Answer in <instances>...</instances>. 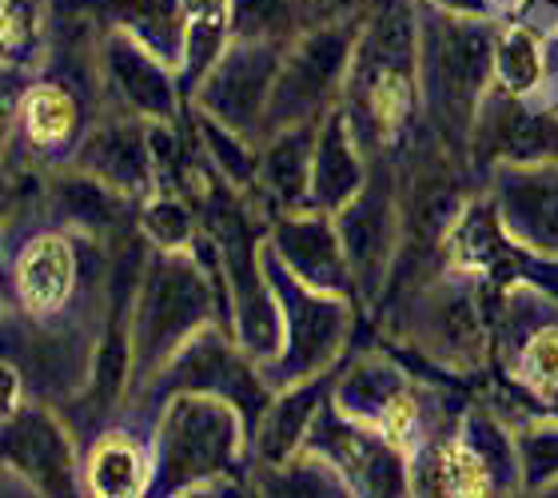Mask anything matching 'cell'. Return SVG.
<instances>
[{"label": "cell", "instance_id": "cell-3", "mask_svg": "<svg viewBox=\"0 0 558 498\" xmlns=\"http://www.w3.org/2000/svg\"><path fill=\"white\" fill-rule=\"evenodd\" d=\"M211 324V267H199L192 252H160L132 307V391H148L187 339H196Z\"/></svg>", "mask_w": 558, "mask_h": 498}, {"label": "cell", "instance_id": "cell-25", "mask_svg": "<svg viewBox=\"0 0 558 498\" xmlns=\"http://www.w3.org/2000/svg\"><path fill=\"white\" fill-rule=\"evenodd\" d=\"M84 4L105 12L112 28H124L129 36H136L140 45L151 48L180 76V57H184L180 0H84Z\"/></svg>", "mask_w": 558, "mask_h": 498}, {"label": "cell", "instance_id": "cell-26", "mask_svg": "<svg viewBox=\"0 0 558 498\" xmlns=\"http://www.w3.org/2000/svg\"><path fill=\"white\" fill-rule=\"evenodd\" d=\"M52 204L76 235H108L124 223L129 196H120L117 187H108L105 180L72 163L69 172L52 180Z\"/></svg>", "mask_w": 558, "mask_h": 498}, {"label": "cell", "instance_id": "cell-31", "mask_svg": "<svg viewBox=\"0 0 558 498\" xmlns=\"http://www.w3.org/2000/svg\"><path fill=\"white\" fill-rule=\"evenodd\" d=\"M45 45V0H4V60L28 64Z\"/></svg>", "mask_w": 558, "mask_h": 498}, {"label": "cell", "instance_id": "cell-4", "mask_svg": "<svg viewBox=\"0 0 558 498\" xmlns=\"http://www.w3.org/2000/svg\"><path fill=\"white\" fill-rule=\"evenodd\" d=\"M244 454V411L208 391H175L151 442V487L160 495H196L204 483H220Z\"/></svg>", "mask_w": 558, "mask_h": 498}, {"label": "cell", "instance_id": "cell-19", "mask_svg": "<svg viewBox=\"0 0 558 498\" xmlns=\"http://www.w3.org/2000/svg\"><path fill=\"white\" fill-rule=\"evenodd\" d=\"M84 108L64 81H33L16 100V132L33 156H69L81 144Z\"/></svg>", "mask_w": 558, "mask_h": 498}, {"label": "cell", "instance_id": "cell-24", "mask_svg": "<svg viewBox=\"0 0 558 498\" xmlns=\"http://www.w3.org/2000/svg\"><path fill=\"white\" fill-rule=\"evenodd\" d=\"M550 76V33L538 24L511 21L495 36V88L519 100L543 93Z\"/></svg>", "mask_w": 558, "mask_h": 498}, {"label": "cell", "instance_id": "cell-10", "mask_svg": "<svg viewBox=\"0 0 558 498\" xmlns=\"http://www.w3.org/2000/svg\"><path fill=\"white\" fill-rule=\"evenodd\" d=\"M339 235H343V252H348L351 279L355 291H363L367 300L379 295L387 271L396 267V252L403 244V211H399V192L396 175L379 168L363 192L351 204L336 211Z\"/></svg>", "mask_w": 558, "mask_h": 498}, {"label": "cell", "instance_id": "cell-16", "mask_svg": "<svg viewBox=\"0 0 558 498\" xmlns=\"http://www.w3.org/2000/svg\"><path fill=\"white\" fill-rule=\"evenodd\" d=\"M268 244L283 259V267H288L291 276L303 279L307 288L339 291V295H348L355 288L348 252H343V235H339V223L331 211H319V208L283 211L271 223Z\"/></svg>", "mask_w": 558, "mask_h": 498}, {"label": "cell", "instance_id": "cell-11", "mask_svg": "<svg viewBox=\"0 0 558 498\" xmlns=\"http://www.w3.org/2000/svg\"><path fill=\"white\" fill-rule=\"evenodd\" d=\"M81 291V255L69 232L48 228L28 235L9 264V307L33 324H52Z\"/></svg>", "mask_w": 558, "mask_h": 498}, {"label": "cell", "instance_id": "cell-1", "mask_svg": "<svg viewBox=\"0 0 558 498\" xmlns=\"http://www.w3.org/2000/svg\"><path fill=\"white\" fill-rule=\"evenodd\" d=\"M418 21L415 0H375L363 16V33L343 88V117L363 151L396 148L423 100L418 88Z\"/></svg>", "mask_w": 558, "mask_h": 498}, {"label": "cell", "instance_id": "cell-8", "mask_svg": "<svg viewBox=\"0 0 558 498\" xmlns=\"http://www.w3.org/2000/svg\"><path fill=\"white\" fill-rule=\"evenodd\" d=\"M291 40H259V36H235L223 48V57L192 93L199 112L235 127L252 139H264L268 105L276 93V76Z\"/></svg>", "mask_w": 558, "mask_h": 498}, {"label": "cell", "instance_id": "cell-34", "mask_svg": "<svg viewBox=\"0 0 558 498\" xmlns=\"http://www.w3.org/2000/svg\"><path fill=\"white\" fill-rule=\"evenodd\" d=\"M24 406V372L21 363H4V418H12Z\"/></svg>", "mask_w": 558, "mask_h": 498}, {"label": "cell", "instance_id": "cell-14", "mask_svg": "<svg viewBox=\"0 0 558 498\" xmlns=\"http://www.w3.org/2000/svg\"><path fill=\"white\" fill-rule=\"evenodd\" d=\"M4 471L21 475L33 495L76 490V451L64 423L48 406H21L4 418Z\"/></svg>", "mask_w": 558, "mask_h": 498}, {"label": "cell", "instance_id": "cell-21", "mask_svg": "<svg viewBox=\"0 0 558 498\" xmlns=\"http://www.w3.org/2000/svg\"><path fill=\"white\" fill-rule=\"evenodd\" d=\"M327 391V375H315L307 382H295V387H283L276 403L259 415L256 423V459L264 466H279L295 459V454L307 447V435H312L315 418H319V406H324Z\"/></svg>", "mask_w": 558, "mask_h": 498}, {"label": "cell", "instance_id": "cell-7", "mask_svg": "<svg viewBox=\"0 0 558 498\" xmlns=\"http://www.w3.org/2000/svg\"><path fill=\"white\" fill-rule=\"evenodd\" d=\"M523 466L519 447L507 430L487 415H466L459 435L430 442L411 466V490L447 498H487L502 495V487H519Z\"/></svg>", "mask_w": 558, "mask_h": 498}, {"label": "cell", "instance_id": "cell-5", "mask_svg": "<svg viewBox=\"0 0 558 498\" xmlns=\"http://www.w3.org/2000/svg\"><path fill=\"white\" fill-rule=\"evenodd\" d=\"M264 267L283 307V348L276 360L259 363V375L271 391H283L336 367L351 331V303L339 291H315L291 276L283 259L271 252L268 235H264Z\"/></svg>", "mask_w": 558, "mask_h": 498}, {"label": "cell", "instance_id": "cell-33", "mask_svg": "<svg viewBox=\"0 0 558 498\" xmlns=\"http://www.w3.org/2000/svg\"><path fill=\"white\" fill-rule=\"evenodd\" d=\"M423 4L439 12H451V16H471V21H495V16H499L495 0H423Z\"/></svg>", "mask_w": 558, "mask_h": 498}, {"label": "cell", "instance_id": "cell-29", "mask_svg": "<svg viewBox=\"0 0 558 498\" xmlns=\"http://www.w3.org/2000/svg\"><path fill=\"white\" fill-rule=\"evenodd\" d=\"M199 136L208 148V160L216 163V172L232 187H252L259 175V156L252 151V136L235 132V127L211 120L208 112H199Z\"/></svg>", "mask_w": 558, "mask_h": 498}, {"label": "cell", "instance_id": "cell-6", "mask_svg": "<svg viewBox=\"0 0 558 498\" xmlns=\"http://www.w3.org/2000/svg\"><path fill=\"white\" fill-rule=\"evenodd\" d=\"M360 33H363V16H351V21L312 24V28H303L291 40L288 52H283V64H279L264 139L271 132H279V127L324 120L343 100Z\"/></svg>", "mask_w": 558, "mask_h": 498}, {"label": "cell", "instance_id": "cell-32", "mask_svg": "<svg viewBox=\"0 0 558 498\" xmlns=\"http://www.w3.org/2000/svg\"><path fill=\"white\" fill-rule=\"evenodd\" d=\"M312 4V24L324 21H351V16H363V9L372 0H307Z\"/></svg>", "mask_w": 558, "mask_h": 498}, {"label": "cell", "instance_id": "cell-9", "mask_svg": "<svg viewBox=\"0 0 558 498\" xmlns=\"http://www.w3.org/2000/svg\"><path fill=\"white\" fill-rule=\"evenodd\" d=\"M463 279L459 271H447L427 291L411 295V343L447 372H475L487 360L475 288Z\"/></svg>", "mask_w": 558, "mask_h": 498}, {"label": "cell", "instance_id": "cell-2", "mask_svg": "<svg viewBox=\"0 0 558 498\" xmlns=\"http://www.w3.org/2000/svg\"><path fill=\"white\" fill-rule=\"evenodd\" d=\"M495 21L427 9L418 21V88L442 144H471L478 108L495 84Z\"/></svg>", "mask_w": 558, "mask_h": 498}, {"label": "cell", "instance_id": "cell-15", "mask_svg": "<svg viewBox=\"0 0 558 498\" xmlns=\"http://www.w3.org/2000/svg\"><path fill=\"white\" fill-rule=\"evenodd\" d=\"M490 204L519 244L558 259V160L499 163Z\"/></svg>", "mask_w": 558, "mask_h": 498}, {"label": "cell", "instance_id": "cell-13", "mask_svg": "<svg viewBox=\"0 0 558 498\" xmlns=\"http://www.w3.org/2000/svg\"><path fill=\"white\" fill-rule=\"evenodd\" d=\"M72 163L93 172L96 180H105L108 187H117L120 196L129 199H148L151 192H160L151 120L129 117V112L100 120L93 132H84V139L72 151Z\"/></svg>", "mask_w": 558, "mask_h": 498}, {"label": "cell", "instance_id": "cell-22", "mask_svg": "<svg viewBox=\"0 0 558 498\" xmlns=\"http://www.w3.org/2000/svg\"><path fill=\"white\" fill-rule=\"evenodd\" d=\"M156 463L151 454L132 439L129 430H105L88 447L84 459V495L93 498H136L151 490Z\"/></svg>", "mask_w": 558, "mask_h": 498}, {"label": "cell", "instance_id": "cell-23", "mask_svg": "<svg viewBox=\"0 0 558 498\" xmlns=\"http://www.w3.org/2000/svg\"><path fill=\"white\" fill-rule=\"evenodd\" d=\"M184 24V57H180V88L192 96L223 48L235 40V0H180Z\"/></svg>", "mask_w": 558, "mask_h": 498}, {"label": "cell", "instance_id": "cell-27", "mask_svg": "<svg viewBox=\"0 0 558 498\" xmlns=\"http://www.w3.org/2000/svg\"><path fill=\"white\" fill-rule=\"evenodd\" d=\"M511 379L531 399L558 411V324H535L519 339L511 360Z\"/></svg>", "mask_w": 558, "mask_h": 498}, {"label": "cell", "instance_id": "cell-28", "mask_svg": "<svg viewBox=\"0 0 558 498\" xmlns=\"http://www.w3.org/2000/svg\"><path fill=\"white\" fill-rule=\"evenodd\" d=\"M140 232L160 252H192L199 244L196 211L172 192H151L148 199H140Z\"/></svg>", "mask_w": 558, "mask_h": 498}, {"label": "cell", "instance_id": "cell-17", "mask_svg": "<svg viewBox=\"0 0 558 498\" xmlns=\"http://www.w3.org/2000/svg\"><path fill=\"white\" fill-rule=\"evenodd\" d=\"M471 148L495 163L558 160V117L535 112L526 108V100L495 88V96H487L478 108Z\"/></svg>", "mask_w": 558, "mask_h": 498}, {"label": "cell", "instance_id": "cell-18", "mask_svg": "<svg viewBox=\"0 0 558 498\" xmlns=\"http://www.w3.org/2000/svg\"><path fill=\"white\" fill-rule=\"evenodd\" d=\"M363 144L351 132L343 108H331L319 120V136H315V160H312V208L331 211L336 216L343 204L360 196L363 184L372 180L367 163H363Z\"/></svg>", "mask_w": 558, "mask_h": 498}, {"label": "cell", "instance_id": "cell-30", "mask_svg": "<svg viewBox=\"0 0 558 498\" xmlns=\"http://www.w3.org/2000/svg\"><path fill=\"white\" fill-rule=\"evenodd\" d=\"M514 447L526 487H558V423H526Z\"/></svg>", "mask_w": 558, "mask_h": 498}, {"label": "cell", "instance_id": "cell-12", "mask_svg": "<svg viewBox=\"0 0 558 498\" xmlns=\"http://www.w3.org/2000/svg\"><path fill=\"white\" fill-rule=\"evenodd\" d=\"M100 84L108 88L112 105L129 117L163 120L172 124L180 112V76L172 64H163L151 48H144L124 28H108L100 45Z\"/></svg>", "mask_w": 558, "mask_h": 498}, {"label": "cell", "instance_id": "cell-20", "mask_svg": "<svg viewBox=\"0 0 558 498\" xmlns=\"http://www.w3.org/2000/svg\"><path fill=\"white\" fill-rule=\"evenodd\" d=\"M315 136H319V120L279 127V132H271L268 136L264 151H259L256 184H259V192H264V199L276 208V216L312 208Z\"/></svg>", "mask_w": 558, "mask_h": 498}]
</instances>
